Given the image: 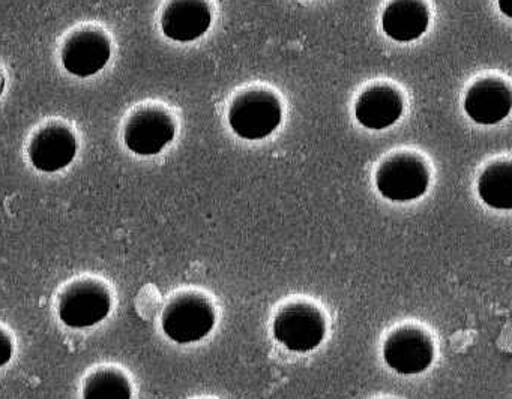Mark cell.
I'll list each match as a JSON object with an SVG mask.
<instances>
[{"mask_svg":"<svg viewBox=\"0 0 512 399\" xmlns=\"http://www.w3.org/2000/svg\"><path fill=\"white\" fill-rule=\"evenodd\" d=\"M403 108V98L397 89L377 84L361 93L356 101L355 116L365 128L382 131L400 119Z\"/></svg>","mask_w":512,"mask_h":399,"instance_id":"obj_12","label":"cell"},{"mask_svg":"<svg viewBox=\"0 0 512 399\" xmlns=\"http://www.w3.org/2000/svg\"><path fill=\"white\" fill-rule=\"evenodd\" d=\"M131 384L122 372H97L86 381L83 399H131Z\"/></svg>","mask_w":512,"mask_h":399,"instance_id":"obj_15","label":"cell"},{"mask_svg":"<svg viewBox=\"0 0 512 399\" xmlns=\"http://www.w3.org/2000/svg\"><path fill=\"white\" fill-rule=\"evenodd\" d=\"M175 123L166 111L146 108L137 111L125 128V143L137 155H158L175 138Z\"/></svg>","mask_w":512,"mask_h":399,"instance_id":"obj_7","label":"cell"},{"mask_svg":"<svg viewBox=\"0 0 512 399\" xmlns=\"http://www.w3.org/2000/svg\"><path fill=\"white\" fill-rule=\"evenodd\" d=\"M272 333L287 350L310 353L325 339V317L310 303H290L275 315Z\"/></svg>","mask_w":512,"mask_h":399,"instance_id":"obj_2","label":"cell"},{"mask_svg":"<svg viewBox=\"0 0 512 399\" xmlns=\"http://www.w3.org/2000/svg\"><path fill=\"white\" fill-rule=\"evenodd\" d=\"M430 185V171L419 156L398 153L386 159L376 173L377 191L386 200H418Z\"/></svg>","mask_w":512,"mask_h":399,"instance_id":"obj_3","label":"cell"},{"mask_svg":"<svg viewBox=\"0 0 512 399\" xmlns=\"http://www.w3.org/2000/svg\"><path fill=\"white\" fill-rule=\"evenodd\" d=\"M215 311L199 294H184L169 303L163 314L164 333L176 344H193L205 339L215 327Z\"/></svg>","mask_w":512,"mask_h":399,"instance_id":"obj_4","label":"cell"},{"mask_svg":"<svg viewBox=\"0 0 512 399\" xmlns=\"http://www.w3.org/2000/svg\"><path fill=\"white\" fill-rule=\"evenodd\" d=\"M383 359L397 374L418 375L433 363L434 344L418 327H400L386 339Z\"/></svg>","mask_w":512,"mask_h":399,"instance_id":"obj_5","label":"cell"},{"mask_svg":"<svg viewBox=\"0 0 512 399\" xmlns=\"http://www.w3.org/2000/svg\"><path fill=\"white\" fill-rule=\"evenodd\" d=\"M112 56L109 38L103 32L80 30L71 36L62 51V63L70 74L91 77L100 72Z\"/></svg>","mask_w":512,"mask_h":399,"instance_id":"obj_8","label":"cell"},{"mask_svg":"<svg viewBox=\"0 0 512 399\" xmlns=\"http://www.w3.org/2000/svg\"><path fill=\"white\" fill-rule=\"evenodd\" d=\"M211 23V6L206 0H172L161 17L164 35L179 42L200 38Z\"/></svg>","mask_w":512,"mask_h":399,"instance_id":"obj_11","label":"cell"},{"mask_svg":"<svg viewBox=\"0 0 512 399\" xmlns=\"http://www.w3.org/2000/svg\"><path fill=\"white\" fill-rule=\"evenodd\" d=\"M11 357H13V341L4 330H0V368L7 365Z\"/></svg>","mask_w":512,"mask_h":399,"instance_id":"obj_16","label":"cell"},{"mask_svg":"<svg viewBox=\"0 0 512 399\" xmlns=\"http://www.w3.org/2000/svg\"><path fill=\"white\" fill-rule=\"evenodd\" d=\"M499 8L506 17H511L512 15V0H499Z\"/></svg>","mask_w":512,"mask_h":399,"instance_id":"obj_17","label":"cell"},{"mask_svg":"<svg viewBox=\"0 0 512 399\" xmlns=\"http://www.w3.org/2000/svg\"><path fill=\"white\" fill-rule=\"evenodd\" d=\"M283 119L280 101L269 90H248L230 105L229 123L233 132L245 140H262L280 126Z\"/></svg>","mask_w":512,"mask_h":399,"instance_id":"obj_1","label":"cell"},{"mask_svg":"<svg viewBox=\"0 0 512 399\" xmlns=\"http://www.w3.org/2000/svg\"><path fill=\"white\" fill-rule=\"evenodd\" d=\"M430 11L422 0H392L382 15L383 32L398 42L415 41L424 35Z\"/></svg>","mask_w":512,"mask_h":399,"instance_id":"obj_13","label":"cell"},{"mask_svg":"<svg viewBox=\"0 0 512 399\" xmlns=\"http://www.w3.org/2000/svg\"><path fill=\"white\" fill-rule=\"evenodd\" d=\"M512 107V93L508 84L499 78L476 81L464 98V110L473 122L494 125L508 117Z\"/></svg>","mask_w":512,"mask_h":399,"instance_id":"obj_9","label":"cell"},{"mask_svg":"<svg viewBox=\"0 0 512 399\" xmlns=\"http://www.w3.org/2000/svg\"><path fill=\"white\" fill-rule=\"evenodd\" d=\"M4 77L0 75V95H2V90H4Z\"/></svg>","mask_w":512,"mask_h":399,"instance_id":"obj_18","label":"cell"},{"mask_svg":"<svg viewBox=\"0 0 512 399\" xmlns=\"http://www.w3.org/2000/svg\"><path fill=\"white\" fill-rule=\"evenodd\" d=\"M76 153V137L64 125H50L41 129L29 147L32 164L44 173H55L68 167L76 158Z\"/></svg>","mask_w":512,"mask_h":399,"instance_id":"obj_10","label":"cell"},{"mask_svg":"<svg viewBox=\"0 0 512 399\" xmlns=\"http://www.w3.org/2000/svg\"><path fill=\"white\" fill-rule=\"evenodd\" d=\"M112 309V297L104 285L82 281L71 285L59 302V317L73 329H86L101 323Z\"/></svg>","mask_w":512,"mask_h":399,"instance_id":"obj_6","label":"cell"},{"mask_svg":"<svg viewBox=\"0 0 512 399\" xmlns=\"http://www.w3.org/2000/svg\"><path fill=\"white\" fill-rule=\"evenodd\" d=\"M478 194L487 206L499 210L512 209V164L497 161L488 165L478 180Z\"/></svg>","mask_w":512,"mask_h":399,"instance_id":"obj_14","label":"cell"}]
</instances>
